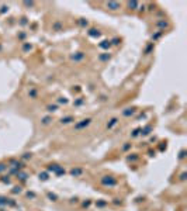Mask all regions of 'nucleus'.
Wrapping results in <instances>:
<instances>
[{"mask_svg":"<svg viewBox=\"0 0 187 211\" xmlns=\"http://www.w3.org/2000/svg\"><path fill=\"white\" fill-rule=\"evenodd\" d=\"M70 58H72V61H75V62H80L82 59H84V53L83 52H76L75 55H72Z\"/></svg>","mask_w":187,"mask_h":211,"instance_id":"nucleus-10","label":"nucleus"},{"mask_svg":"<svg viewBox=\"0 0 187 211\" xmlns=\"http://www.w3.org/2000/svg\"><path fill=\"white\" fill-rule=\"evenodd\" d=\"M101 183H103L104 186L111 187V186H115V185H117V180H115L113 176H104V177H101Z\"/></svg>","mask_w":187,"mask_h":211,"instance_id":"nucleus-4","label":"nucleus"},{"mask_svg":"<svg viewBox=\"0 0 187 211\" xmlns=\"http://www.w3.org/2000/svg\"><path fill=\"white\" fill-rule=\"evenodd\" d=\"M118 124H120V117H111V118L107 121L106 130L107 131H111V130H114Z\"/></svg>","mask_w":187,"mask_h":211,"instance_id":"nucleus-3","label":"nucleus"},{"mask_svg":"<svg viewBox=\"0 0 187 211\" xmlns=\"http://www.w3.org/2000/svg\"><path fill=\"white\" fill-rule=\"evenodd\" d=\"M130 148H131V144H130V142H125V144L122 145V148H121V151H122V152H127Z\"/></svg>","mask_w":187,"mask_h":211,"instance_id":"nucleus-12","label":"nucleus"},{"mask_svg":"<svg viewBox=\"0 0 187 211\" xmlns=\"http://www.w3.org/2000/svg\"><path fill=\"white\" fill-rule=\"evenodd\" d=\"M73 122H75V117L73 116H66V117H62L59 120L61 125H68V124H73Z\"/></svg>","mask_w":187,"mask_h":211,"instance_id":"nucleus-6","label":"nucleus"},{"mask_svg":"<svg viewBox=\"0 0 187 211\" xmlns=\"http://www.w3.org/2000/svg\"><path fill=\"white\" fill-rule=\"evenodd\" d=\"M104 6L107 7V10H110V11H118L122 7V4L118 3V1H106Z\"/></svg>","mask_w":187,"mask_h":211,"instance_id":"nucleus-2","label":"nucleus"},{"mask_svg":"<svg viewBox=\"0 0 187 211\" xmlns=\"http://www.w3.org/2000/svg\"><path fill=\"white\" fill-rule=\"evenodd\" d=\"M139 132H141V128H138V130H135V131H134V134H132V135H131V137H132V138H135V137H138V135H139Z\"/></svg>","mask_w":187,"mask_h":211,"instance_id":"nucleus-13","label":"nucleus"},{"mask_svg":"<svg viewBox=\"0 0 187 211\" xmlns=\"http://www.w3.org/2000/svg\"><path fill=\"white\" fill-rule=\"evenodd\" d=\"M70 174H72V176H75V177H80V176L83 174V169L79 168V166H75V168H72V169H70Z\"/></svg>","mask_w":187,"mask_h":211,"instance_id":"nucleus-7","label":"nucleus"},{"mask_svg":"<svg viewBox=\"0 0 187 211\" xmlns=\"http://www.w3.org/2000/svg\"><path fill=\"white\" fill-rule=\"evenodd\" d=\"M92 121H93V118H90V117H87V118H83V120H80V121H75V125H73V128H75L76 131H83L84 128H87V127L92 124Z\"/></svg>","mask_w":187,"mask_h":211,"instance_id":"nucleus-1","label":"nucleus"},{"mask_svg":"<svg viewBox=\"0 0 187 211\" xmlns=\"http://www.w3.org/2000/svg\"><path fill=\"white\" fill-rule=\"evenodd\" d=\"M52 122H53V117L52 116H44L40 120V124H41V127H49V125H52Z\"/></svg>","mask_w":187,"mask_h":211,"instance_id":"nucleus-5","label":"nucleus"},{"mask_svg":"<svg viewBox=\"0 0 187 211\" xmlns=\"http://www.w3.org/2000/svg\"><path fill=\"white\" fill-rule=\"evenodd\" d=\"M59 110V107L56 104H48L47 106V111H49V113H56Z\"/></svg>","mask_w":187,"mask_h":211,"instance_id":"nucleus-11","label":"nucleus"},{"mask_svg":"<svg viewBox=\"0 0 187 211\" xmlns=\"http://www.w3.org/2000/svg\"><path fill=\"white\" fill-rule=\"evenodd\" d=\"M184 158V151H182V152H180V159H183Z\"/></svg>","mask_w":187,"mask_h":211,"instance_id":"nucleus-14","label":"nucleus"},{"mask_svg":"<svg viewBox=\"0 0 187 211\" xmlns=\"http://www.w3.org/2000/svg\"><path fill=\"white\" fill-rule=\"evenodd\" d=\"M28 97L32 99V100H37L38 99V90L35 87H30L28 89Z\"/></svg>","mask_w":187,"mask_h":211,"instance_id":"nucleus-8","label":"nucleus"},{"mask_svg":"<svg viewBox=\"0 0 187 211\" xmlns=\"http://www.w3.org/2000/svg\"><path fill=\"white\" fill-rule=\"evenodd\" d=\"M135 113H136V108H135V107H131V108H125V110L122 111V116L128 118V117H131V116H134Z\"/></svg>","mask_w":187,"mask_h":211,"instance_id":"nucleus-9","label":"nucleus"}]
</instances>
